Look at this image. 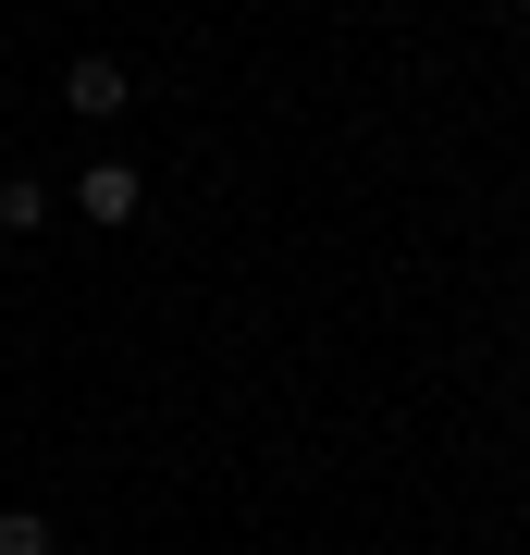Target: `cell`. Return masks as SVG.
Instances as JSON below:
<instances>
[{
    "mask_svg": "<svg viewBox=\"0 0 530 555\" xmlns=\"http://www.w3.org/2000/svg\"><path fill=\"white\" fill-rule=\"evenodd\" d=\"M38 222H50V185L13 173V185H0V235H38Z\"/></svg>",
    "mask_w": 530,
    "mask_h": 555,
    "instance_id": "cell-3",
    "label": "cell"
},
{
    "mask_svg": "<svg viewBox=\"0 0 530 555\" xmlns=\"http://www.w3.org/2000/svg\"><path fill=\"white\" fill-rule=\"evenodd\" d=\"M75 210L99 222V235H124V222L148 210V185H137V160H87V173H75Z\"/></svg>",
    "mask_w": 530,
    "mask_h": 555,
    "instance_id": "cell-2",
    "label": "cell"
},
{
    "mask_svg": "<svg viewBox=\"0 0 530 555\" xmlns=\"http://www.w3.org/2000/svg\"><path fill=\"white\" fill-rule=\"evenodd\" d=\"M62 112H75V124H124V112H137V75H124L112 50H75V62H62Z\"/></svg>",
    "mask_w": 530,
    "mask_h": 555,
    "instance_id": "cell-1",
    "label": "cell"
},
{
    "mask_svg": "<svg viewBox=\"0 0 530 555\" xmlns=\"http://www.w3.org/2000/svg\"><path fill=\"white\" fill-rule=\"evenodd\" d=\"M0 555H50V518L38 506H0Z\"/></svg>",
    "mask_w": 530,
    "mask_h": 555,
    "instance_id": "cell-4",
    "label": "cell"
}]
</instances>
